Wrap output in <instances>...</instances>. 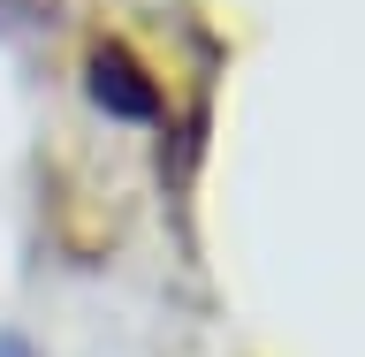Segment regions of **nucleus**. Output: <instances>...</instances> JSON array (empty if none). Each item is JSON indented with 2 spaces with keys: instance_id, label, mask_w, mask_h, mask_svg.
<instances>
[{
  "instance_id": "obj_1",
  "label": "nucleus",
  "mask_w": 365,
  "mask_h": 357,
  "mask_svg": "<svg viewBox=\"0 0 365 357\" xmlns=\"http://www.w3.org/2000/svg\"><path fill=\"white\" fill-rule=\"evenodd\" d=\"M84 91L99 99V107L114 114V122H153L160 114V91H153V76L130 61V53H114V46H99L84 61Z\"/></svg>"
}]
</instances>
